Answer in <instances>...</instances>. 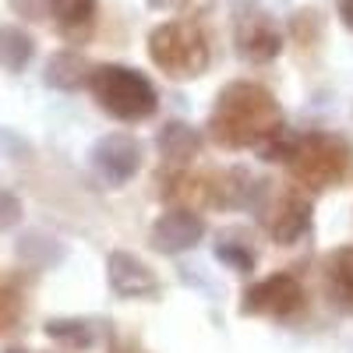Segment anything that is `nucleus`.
<instances>
[{
	"mask_svg": "<svg viewBox=\"0 0 353 353\" xmlns=\"http://www.w3.org/2000/svg\"><path fill=\"white\" fill-rule=\"evenodd\" d=\"M209 138L223 149H258L265 159H286L293 134H286L283 106L261 81H230L209 113Z\"/></svg>",
	"mask_w": 353,
	"mask_h": 353,
	"instance_id": "f257e3e1",
	"label": "nucleus"
},
{
	"mask_svg": "<svg viewBox=\"0 0 353 353\" xmlns=\"http://www.w3.org/2000/svg\"><path fill=\"white\" fill-rule=\"evenodd\" d=\"M286 166L293 181L307 191H332L353 181V141L332 131H311L293 134Z\"/></svg>",
	"mask_w": 353,
	"mask_h": 353,
	"instance_id": "f03ea898",
	"label": "nucleus"
},
{
	"mask_svg": "<svg viewBox=\"0 0 353 353\" xmlns=\"http://www.w3.org/2000/svg\"><path fill=\"white\" fill-rule=\"evenodd\" d=\"M149 57L163 74L176 81H191L209 68L212 43L194 18H173L149 32Z\"/></svg>",
	"mask_w": 353,
	"mask_h": 353,
	"instance_id": "7ed1b4c3",
	"label": "nucleus"
},
{
	"mask_svg": "<svg viewBox=\"0 0 353 353\" xmlns=\"http://www.w3.org/2000/svg\"><path fill=\"white\" fill-rule=\"evenodd\" d=\"M88 92H92V99L110 117H117V121H124V124L149 121V117L156 113V106H159L156 85L141 71L124 68V64L92 68V74H88Z\"/></svg>",
	"mask_w": 353,
	"mask_h": 353,
	"instance_id": "20e7f679",
	"label": "nucleus"
},
{
	"mask_svg": "<svg viewBox=\"0 0 353 353\" xmlns=\"http://www.w3.org/2000/svg\"><path fill=\"white\" fill-rule=\"evenodd\" d=\"M244 314L254 318H290L304 307V290L297 283V276L290 272H276V276H265L261 283H254L244 293Z\"/></svg>",
	"mask_w": 353,
	"mask_h": 353,
	"instance_id": "39448f33",
	"label": "nucleus"
},
{
	"mask_svg": "<svg viewBox=\"0 0 353 353\" xmlns=\"http://www.w3.org/2000/svg\"><path fill=\"white\" fill-rule=\"evenodd\" d=\"M265 230L276 244H297L311 230V198L301 188H283L265 209Z\"/></svg>",
	"mask_w": 353,
	"mask_h": 353,
	"instance_id": "423d86ee",
	"label": "nucleus"
},
{
	"mask_svg": "<svg viewBox=\"0 0 353 353\" xmlns=\"http://www.w3.org/2000/svg\"><path fill=\"white\" fill-rule=\"evenodd\" d=\"M233 43H237L244 61L269 64L283 50V32L265 11H244V14H237V21H233Z\"/></svg>",
	"mask_w": 353,
	"mask_h": 353,
	"instance_id": "0eeeda50",
	"label": "nucleus"
},
{
	"mask_svg": "<svg viewBox=\"0 0 353 353\" xmlns=\"http://www.w3.org/2000/svg\"><path fill=\"white\" fill-rule=\"evenodd\" d=\"M201 237H205V219L194 209H184V205H173L170 212H163L152 223V233H149V241L159 254L191 251Z\"/></svg>",
	"mask_w": 353,
	"mask_h": 353,
	"instance_id": "6e6552de",
	"label": "nucleus"
},
{
	"mask_svg": "<svg viewBox=\"0 0 353 353\" xmlns=\"http://www.w3.org/2000/svg\"><path fill=\"white\" fill-rule=\"evenodd\" d=\"M106 272H110V286H113V293H121V297H128V301L156 297V293H159V279H156V272H152L138 254H131V251H113Z\"/></svg>",
	"mask_w": 353,
	"mask_h": 353,
	"instance_id": "1a4fd4ad",
	"label": "nucleus"
},
{
	"mask_svg": "<svg viewBox=\"0 0 353 353\" xmlns=\"http://www.w3.org/2000/svg\"><path fill=\"white\" fill-rule=\"evenodd\" d=\"M92 159H96V166H99V173L106 176V181L124 184V181H131V176L138 173V166H141V145L131 134L117 131V134H106L96 145Z\"/></svg>",
	"mask_w": 353,
	"mask_h": 353,
	"instance_id": "9d476101",
	"label": "nucleus"
},
{
	"mask_svg": "<svg viewBox=\"0 0 353 353\" xmlns=\"http://www.w3.org/2000/svg\"><path fill=\"white\" fill-rule=\"evenodd\" d=\"M198 145H201V138H198L194 128H188V124H166L163 134H159V156L170 166L181 170V166H188L198 156Z\"/></svg>",
	"mask_w": 353,
	"mask_h": 353,
	"instance_id": "9b49d317",
	"label": "nucleus"
},
{
	"mask_svg": "<svg viewBox=\"0 0 353 353\" xmlns=\"http://www.w3.org/2000/svg\"><path fill=\"white\" fill-rule=\"evenodd\" d=\"M46 8L57 18V25L71 36L88 32V25L96 18V0H46Z\"/></svg>",
	"mask_w": 353,
	"mask_h": 353,
	"instance_id": "f8f14e48",
	"label": "nucleus"
},
{
	"mask_svg": "<svg viewBox=\"0 0 353 353\" xmlns=\"http://www.w3.org/2000/svg\"><path fill=\"white\" fill-rule=\"evenodd\" d=\"M325 276H329V290L339 297V304L353 307V248H339L329 254Z\"/></svg>",
	"mask_w": 353,
	"mask_h": 353,
	"instance_id": "ddd939ff",
	"label": "nucleus"
},
{
	"mask_svg": "<svg viewBox=\"0 0 353 353\" xmlns=\"http://www.w3.org/2000/svg\"><path fill=\"white\" fill-rule=\"evenodd\" d=\"M88 74H92V68H88L78 53H57L50 61V85L57 88H78V85H88Z\"/></svg>",
	"mask_w": 353,
	"mask_h": 353,
	"instance_id": "4468645a",
	"label": "nucleus"
},
{
	"mask_svg": "<svg viewBox=\"0 0 353 353\" xmlns=\"http://www.w3.org/2000/svg\"><path fill=\"white\" fill-rule=\"evenodd\" d=\"M32 57V39L14 25H0V68L8 71H21Z\"/></svg>",
	"mask_w": 353,
	"mask_h": 353,
	"instance_id": "2eb2a0df",
	"label": "nucleus"
},
{
	"mask_svg": "<svg viewBox=\"0 0 353 353\" xmlns=\"http://www.w3.org/2000/svg\"><path fill=\"white\" fill-rule=\"evenodd\" d=\"M290 39L297 46H314L321 39V18H318V11L304 8V11L293 14L290 18Z\"/></svg>",
	"mask_w": 353,
	"mask_h": 353,
	"instance_id": "dca6fc26",
	"label": "nucleus"
},
{
	"mask_svg": "<svg viewBox=\"0 0 353 353\" xmlns=\"http://www.w3.org/2000/svg\"><path fill=\"white\" fill-rule=\"evenodd\" d=\"M46 332H50L53 339H64V343H74V346L92 343V332H88L81 321H50Z\"/></svg>",
	"mask_w": 353,
	"mask_h": 353,
	"instance_id": "f3484780",
	"label": "nucleus"
},
{
	"mask_svg": "<svg viewBox=\"0 0 353 353\" xmlns=\"http://www.w3.org/2000/svg\"><path fill=\"white\" fill-rule=\"evenodd\" d=\"M216 254H219L223 265H230V269H237V272H251L254 269V254L248 248H241V244H219Z\"/></svg>",
	"mask_w": 353,
	"mask_h": 353,
	"instance_id": "a211bd4d",
	"label": "nucleus"
},
{
	"mask_svg": "<svg viewBox=\"0 0 353 353\" xmlns=\"http://www.w3.org/2000/svg\"><path fill=\"white\" fill-rule=\"evenodd\" d=\"M21 314V297L11 286H0V332H8Z\"/></svg>",
	"mask_w": 353,
	"mask_h": 353,
	"instance_id": "6ab92c4d",
	"label": "nucleus"
},
{
	"mask_svg": "<svg viewBox=\"0 0 353 353\" xmlns=\"http://www.w3.org/2000/svg\"><path fill=\"white\" fill-rule=\"evenodd\" d=\"M216 4V0H163L159 8H173L176 14H184V18H198V14H205Z\"/></svg>",
	"mask_w": 353,
	"mask_h": 353,
	"instance_id": "aec40b11",
	"label": "nucleus"
},
{
	"mask_svg": "<svg viewBox=\"0 0 353 353\" xmlns=\"http://www.w3.org/2000/svg\"><path fill=\"white\" fill-rule=\"evenodd\" d=\"M336 8H339V18H343V25H346V28H353V0H339Z\"/></svg>",
	"mask_w": 353,
	"mask_h": 353,
	"instance_id": "412c9836",
	"label": "nucleus"
},
{
	"mask_svg": "<svg viewBox=\"0 0 353 353\" xmlns=\"http://www.w3.org/2000/svg\"><path fill=\"white\" fill-rule=\"evenodd\" d=\"M110 353H145L141 346H134V343H113V350Z\"/></svg>",
	"mask_w": 353,
	"mask_h": 353,
	"instance_id": "4be33fe9",
	"label": "nucleus"
},
{
	"mask_svg": "<svg viewBox=\"0 0 353 353\" xmlns=\"http://www.w3.org/2000/svg\"><path fill=\"white\" fill-rule=\"evenodd\" d=\"M8 353H25V350H8Z\"/></svg>",
	"mask_w": 353,
	"mask_h": 353,
	"instance_id": "5701e85b",
	"label": "nucleus"
}]
</instances>
